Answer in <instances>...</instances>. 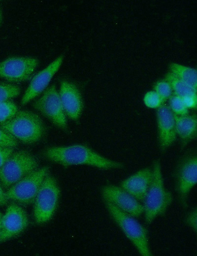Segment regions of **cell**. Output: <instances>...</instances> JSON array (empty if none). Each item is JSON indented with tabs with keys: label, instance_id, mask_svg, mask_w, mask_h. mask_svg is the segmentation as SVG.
I'll list each match as a JSON object with an SVG mask.
<instances>
[{
	"label": "cell",
	"instance_id": "9",
	"mask_svg": "<svg viewBox=\"0 0 197 256\" xmlns=\"http://www.w3.org/2000/svg\"><path fill=\"white\" fill-rule=\"evenodd\" d=\"M33 107L48 118L55 125L66 130L67 124L59 93L54 85L47 88Z\"/></svg>",
	"mask_w": 197,
	"mask_h": 256
},
{
	"label": "cell",
	"instance_id": "3",
	"mask_svg": "<svg viewBox=\"0 0 197 256\" xmlns=\"http://www.w3.org/2000/svg\"><path fill=\"white\" fill-rule=\"evenodd\" d=\"M105 207L112 220L127 239L142 256H152L148 229L135 217L117 208L109 201L103 200Z\"/></svg>",
	"mask_w": 197,
	"mask_h": 256
},
{
	"label": "cell",
	"instance_id": "6",
	"mask_svg": "<svg viewBox=\"0 0 197 256\" xmlns=\"http://www.w3.org/2000/svg\"><path fill=\"white\" fill-rule=\"evenodd\" d=\"M35 157L26 150H20L9 157L0 167V182L4 188L13 184L37 168Z\"/></svg>",
	"mask_w": 197,
	"mask_h": 256
},
{
	"label": "cell",
	"instance_id": "12",
	"mask_svg": "<svg viewBox=\"0 0 197 256\" xmlns=\"http://www.w3.org/2000/svg\"><path fill=\"white\" fill-rule=\"evenodd\" d=\"M28 225V219L23 209L17 204L10 205L2 216L0 242L5 241L21 233Z\"/></svg>",
	"mask_w": 197,
	"mask_h": 256
},
{
	"label": "cell",
	"instance_id": "5",
	"mask_svg": "<svg viewBox=\"0 0 197 256\" xmlns=\"http://www.w3.org/2000/svg\"><path fill=\"white\" fill-rule=\"evenodd\" d=\"M174 190L182 208L188 207L191 190L197 182V154L194 150L187 152L178 161L174 174Z\"/></svg>",
	"mask_w": 197,
	"mask_h": 256
},
{
	"label": "cell",
	"instance_id": "14",
	"mask_svg": "<svg viewBox=\"0 0 197 256\" xmlns=\"http://www.w3.org/2000/svg\"><path fill=\"white\" fill-rule=\"evenodd\" d=\"M157 123L159 148L164 152L176 138L175 115L168 106L162 105L157 110Z\"/></svg>",
	"mask_w": 197,
	"mask_h": 256
},
{
	"label": "cell",
	"instance_id": "19",
	"mask_svg": "<svg viewBox=\"0 0 197 256\" xmlns=\"http://www.w3.org/2000/svg\"><path fill=\"white\" fill-rule=\"evenodd\" d=\"M165 80L169 83L175 95L181 98L197 94V89L180 79L171 72L165 76Z\"/></svg>",
	"mask_w": 197,
	"mask_h": 256
},
{
	"label": "cell",
	"instance_id": "1",
	"mask_svg": "<svg viewBox=\"0 0 197 256\" xmlns=\"http://www.w3.org/2000/svg\"><path fill=\"white\" fill-rule=\"evenodd\" d=\"M46 159L65 167L87 165L104 170L122 169L123 163L103 157L89 147L80 144L51 147L43 152Z\"/></svg>",
	"mask_w": 197,
	"mask_h": 256
},
{
	"label": "cell",
	"instance_id": "15",
	"mask_svg": "<svg viewBox=\"0 0 197 256\" xmlns=\"http://www.w3.org/2000/svg\"><path fill=\"white\" fill-rule=\"evenodd\" d=\"M59 95L65 114L72 120H78L83 103L77 87L73 83L64 80L61 83Z\"/></svg>",
	"mask_w": 197,
	"mask_h": 256
},
{
	"label": "cell",
	"instance_id": "13",
	"mask_svg": "<svg viewBox=\"0 0 197 256\" xmlns=\"http://www.w3.org/2000/svg\"><path fill=\"white\" fill-rule=\"evenodd\" d=\"M64 57L63 55L59 56L43 70L34 75L21 99V104L28 103L46 88L53 76L60 68Z\"/></svg>",
	"mask_w": 197,
	"mask_h": 256
},
{
	"label": "cell",
	"instance_id": "22",
	"mask_svg": "<svg viewBox=\"0 0 197 256\" xmlns=\"http://www.w3.org/2000/svg\"><path fill=\"white\" fill-rule=\"evenodd\" d=\"M169 99V107L174 115L180 116L188 114V109L185 105L182 98L174 95Z\"/></svg>",
	"mask_w": 197,
	"mask_h": 256
},
{
	"label": "cell",
	"instance_id": "30",
	"mask_svg": "<svg viewBox=\"0 0 197 256\" xmlns=\"http://www.w3.org/2000/svg\"><path fill=\"white\" fill-rule=\"evenodd\" d=\"M2 11H1V10L0 8V24H1V21H2Z\"/></svg>",
	"mask_w": 197,
	"mask_h": 256
},
{
	"label": "cell",
	"instance_id": "20",
	"mask_svg": "<svg viewBox=\"0 0 197 256\" xmlns=\"http://www.w3.org/2000/svg\"><path fill=\"white\" fill-rule=\"evenodd\" d=\"M18 111L17 105L11 101L0 102V125L12 118Z\"/></svg>",
	"mask_w": 197,
	"mask_h": 256
},
{
	"label": "cell",
	"instance_id": "27",
	"mask_svg": "<svg viewBox=\"0 0 197 256\" xmlns=\"http://www.w3.org/2000/svg\"><path fill=\"white\" fill-rule=\"evenodd\" d=\"M14 148L0 147V167L13 153Z\"/></svg>",
	"mask_w": 197,
	"mask_h": 256
},
{
	"label": "cell",
	"instance_id": "7",
	"mask_svg": "<svg viewBox=\"0 0 197 256\" xmlns=\"http://www.w3.org/2000/svg\"><path fill=\"white\" fill-rule=\"evenodd\" d=\"M60 190L55 179L48 174L34 200L33 215L37 224L46 223L52 218L57 208Z\"/></svg>",
	"mask_w": 197,
	"mask_h": 256
},
{
	"label": "cell",
	"instance_id": "16",
	"mask_svg": "<svg viewBox=\"0 0 197 256\" xmlns=\"http://www.w3.org/2000/svg\"><path fill=\"white\" fill-rule=\"evenodd\" d=\"M152 169L142 168L120 183V187L140 202H143L151 184Z\"/></svg>",
	"mask_w": 197,
	"mask_h": 256
},
{
	"label": "cell",
	"instance_id": "24",
	"mask_svg": "<svg viewBox=\"0 0 197 256\" xmlns=\"http://www.w3.org/2000/svg\"><path fill=\"white\" fill-rule=\"evenodd\" d=\"M145 105L150 108H158L162 105L163 100L154 91L147 92L143 98Z\"/></svg>",
	"mask_w": 197,
	"mask_h": 256
},
{
	"label": "cell",
	"instance_id": "17",
	"mask_svg": "<svg viewBox=\"0 0 197 256\" xmlns=\"http://www.w3.org/2000/svg\"><path fill=\"white\" fill-rule=\"evenodd\" d=\"M176 134L180 139L181 147L183 148L197 137V119L195 114L175 115Z\"/></svg>",
	"mask_w": 197,
	"mask_h": 256
},
{
	"label": "cell",
	"instance_id": "8",
	"mask_svg": "<svg viewBox=\"0 0 197 256\" xmlns=\"http://www.w3.org/2000/svg\"><path fill=\"white\" fill-rule=\"evenodd\" d=\"M49 169L47 166L37 168L13 184L5 192L8 200L22 204L33 202Z\"/></svg>",
	"mask_w": 197,
	"mask_h": 256
},
{
	"label": "cell",
	"instance_id": "28",
	"mask_svg": "<svg viewBox=\"0 0 197 256\" xmlns=\"http://www.w3.org/2000/svg\"><path fill=\"white\" fill-rule=\"evenodd\" d=\"M183 102L188 109H194L197 107V94L188 96L182 98Z\"/></svg>",
	"mask_w": 197,
	"mask_h": 256
},
{
	"label": "cell",
	"instance_id": "10",
	"mask_svg": "<svg viewBox=\"0 0 197 256\" xmlns=\"http://www.w3.org/2000/svg\"><path fill=\"white\" fill-rule=\"evenodd\" d=\"M38 64V61L29 57H11L0 62V77L18 83L29 80Z\"/></svg>",
	"mask_w": 197,
	"mask_h": 256
},
{
	"label": "cell",
	"instance_id": "4",
	"mask_svg": "<svg viewBox=\"0 0 197 256\" xmlns=\"http://www.w3.org/2000/svg\"><path fill=\"white\" fill-rule=\"evenodd\" d=\"M0 127L21 142L30 144L39 141L45 132L44 125L38 115L28 111H18Z\"/></svg>",
	"mask_w": 197,
	"mask_h": 256
},
{
	"label": "cell",
	"instance_id": "29",
	"mask_svg": "<svg viewBox=\"0 0 197 256\" xmlns=\"http://www.w3.org/2000/svg\"><path fill=\"white\" fill-rule=\"evenodd\" d=\"M7 201L8 199L6 197V193L4 192L0 185V205H4L6 204Z\"/></svg>",
	"mask_w": 197,
	"mask_h": 256
},
{
	"label": "cell",
	"instance_id": "31",
	"mask_svg": "<svg viewBox=\"0 0 197 256\" xmlns=\"http://www.w3.org/2000/svg\"><path fill=\"white\" fill-rule=\"evenodd\" d=\"M2 215L0 212V230L1 228V222Z\"/></svg>",
	"mask_w": 197,
	"mask_h": 256
},
{
	"label": "cell",
	"instance_id": "26",
	"mask_svg": "<svg viewBox=\"0 0 197 256\" xmlns=\"http://www.w3.org/2000/svg\"><path fill=\"white\" fill-rule=\"evenodd\" d=\"M185 224L197 233V208L194 207L185 215L184 218Z\"/></svg>",
	"mask_w": 197,
	"mask_h": 256
},
{
	"label": "cell",
	"instance_id": "25",
	"mask_svg": "<svg viewBox=\"0 0 197 256\" xmlns=\"http://www.w3.org/2000/svg\"><path fill=\"white\" fill-rule=\"evenodd\" d=\"M18 144L16 138L0 127V147L14 148Z\"/></svg>",
	"mask_w": 197,
	"mask_h": 256
},
{
	"label": "cell",
	"instance_id": "11",
	"mask_svg": "<svg viewBox=\"0 0 197 256\" xmlns=\"http://www.w3.org/2000/svg\"><path fill=\"white\" fill-rule=\"evenodd\" d=\"M103 200L109 201L120 210L135 218L143 213L142 204L121 187L109 184L101 189Z\"/></svg>",
	"mask_w": 197,
	"mask_h": 256
},
{
	"label": "cell",
	"instance_id": "23",
	"mask_svg": "<svg viewBox=\"0 0 197 256\" xmlns=\"http://www.w3.org/2000/svg\"><path fill=\"white\" fill-rule=\"evenodd\" d=\"M154 89V91L160 96L163 102L172 96L173 92L172 88L166 80L157 82L155 84Z\"/></svg>",
	"mask_w": 197,
	"mask_h": 256
},
{
	"label": "cell",
	"instance_id": "18",
	"mask_svg": "<svg viewBox=\"0 0 197 256\" xmlns=\"http://www.w3.org/2000/svg\"><path fill=\"white\" fill-rule=\"evenodd\" d=\"M169 68L170 72L197 89V71L196 69L176 63L171 64Z\"/></svg>",
	"mask_w": 197,
	"mask_h": 256
},
{
	"label": "cell",
	"instance_id": "21",
	"mask_svg": "<svg viewBox=\"0 0 197 256\" xmlns=\"http://www.w3.org/2000/svg\"><path fill=\"white\" fill-rule=\"evenodd\" d=\"M20 88L15 85L0 82V102L9 100L18 96Z\"/></svg>",
	"mask_w": 197,
	"mask_h": 256
},
{
	"label": "cell",
	"instance_id": "2",
	"mask_svg": "<svg viewBox=\"0 0 197 256\" xmlns=\"http://www.w3.org/2000/svg\"><path fill=\"white\" fill-rule=\"evenodd\" d=\"M152 169L151 183L142 204L147 224H150L157 217L164 216L173 201L171 192L164 187L159 159L153 161Z\"/></svg>",
	"mask_w": 197,
	"mask_h": 256
}]
</instances>
